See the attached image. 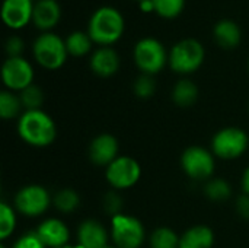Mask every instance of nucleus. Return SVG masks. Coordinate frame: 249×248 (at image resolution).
Here are the masks:
<instances>
[{
  "label": "nucleus",
  "instance_id": "obj_36",
  "mask_svg": "<svg viewBox=\"0 0 249 248\" xmlns=\"http://www.w3.org/2000/svg\"><path fill=\"white\" fill-rule=\"evenodd\" d=\"M61 248H82L80 246H74V247H71V246H66V247H61Z\"/></svg>",
  "mask_w": 249,
  "mask_h": 248
},
{
  "label": "nucleus",
  "instance_id": "obj_24",
  "mask_svg": "<svg viewBox=\"0 0 249 248\" xmlns=\"http://www.w3.org/2000/svg\"><path fill=\"white\" fill-rule=\"evenodd\" d=\"M155 13L162 19H175L178 18L184 9L187 0H152Z\"/></svg>",
  "mask_w": 249,
  "mask_h": 248
},
{
  "label": "nucleus",
  "instance_id": "obj_6",
  "mask_svg": "<svg viewBox=\"0 0 249 248\" xmlns=\"http://www.w3.org/2000/svg\"><path fill=\"white\" fill-rule=\"evenodd\" d=\"M144 235V227L137 218L124 213L111 218V238L117 248H140Z\"/></svg>",
  "mask_w": 249,
  "mask_h": 248
},
{
  "label": "nucleus",
  "instance_id": "obj_16",
  "mask_svg": "<svg viewBox=\"0 0 249 248\" xmlns=\"http://www.w3.org/2000/svg\"><path fill=\"white\" fill-rule=\"evenodd\" d=\"M90 70L99 77H111L120 69V56L112 47H98L89 58Z\"/></svg>",
  "mask_w": 249,
  "mask_h": 248
},
{
  "label": "nucleus",
  "instance_id": "obj_17",
  "mask_svg": "<svg viewBox=\"0 0 249 248\" xmlns=\"http://www.w3.org/2000/svg\"><path fill=\"white\" fill-rule=\"evenodd\" d=\"M77 240L82 248H105L108 246V232L101 222L86 219L79 225Z\"/></svg>",
  "mask_w": 249,
  "mask_h": 248
},
{
  "label": "nucleus",
  "instance_id": "obj_20",
  "mask_svg": "<svg viewBox=\"0 0 249 248\" xmlns=\"http://www.w3.org/2000/svg\"><path fill=\"white\" fill-rule=\"evenodd\" d=\"M64 42H66L67 53L71 57H85L88 54H92V47L95 44L90 35L88 34V31H80V29L70 32L64 38Z\"/></svg>",
  "mask_w": 249,
  "mask_h": 248
},
{
  "label": "nucleus",
  "instance_id": "obj_4",
  "mask_svg": "<svg viewBox=\"0 0 249 248\" xmlns=\"http://www.w3.org/2000/svg\"><path fill=\"white\" fill-rule=\"evenodd\" d=\"M32 56L41 67L47 70H57L66 63L69 53L64 38L50 31L39 32V35L34 39Z\"/></svg>",
  "mask_w": 249,
  "mask_h": 248
},
{
  "label": "nucleus",
  "instance_id": "obj_29",
  "mask_svg": "<svg viewBox=\"0 0 249 248\" xmlns=\"http://www.w3.org/2000/svg\"><path fill=\"white\" fill-rule=\"evenodd\" d=\"M133 91L136 94L137 98L140 99H147L150 96L155 95V91H156V82L153 79V76L150 75H139L133 83Z\"/></svg>",
  "mask_w": 249,
  "mask_h": 248
},
{
  "label": "nucleus",
  "instance_id": "obj_22",
  "mask_svg": "<svg viewBox=\"0 0 249 248\" xmlns=\"http://www.w3.org/2000/svg\"><path fill=\"white\" fill-rule=\"evenodd\" d=\"M22 102L19 95L12 91H1L0 92V115L3 120H10L19 115L22 110Z\"/></svg>",
  "mask_w": 249,
  "mask_h": 248
},
{
  "label": "nucleus",
  "instance_id": "obj_21",
  "mask_svg": "<svg viewBox=\"0 0 249 248\" xmlns=\"http://www.w3.org/2000/svg\"><path fill=\"white\" fill-rule=\"evenodd\" d=\"M198 99V86L191 79H179L172 88V101L182 108L194 105Z\"/></svg>",
  "mask_w": 249,
  "mask_h": 248
},
{
  "label": "nucleus",
  "instance_id": "obj_2",
  "mask_svg": "<svg viewBox=\"0 0 249 248\" xmlns=\"http://www.w3.org/2000/svg\"><path fill=\"white\" fill-rule=\"evenodd\" d=\"M18 133L25 143L35 148H45L55 140L57 127L47 113L42 110H31L19 117Z\"/></svg>",
  "mask_w": 249,
  "mask_h": 248
},
{
  "label": "nucleus",
  "instance_id": "obj_19",
  "mask_svg": "<svg viewBox=\"0 0 249 248\" xmlns=\"http://www.w3.org/2000/svg\"><path fill=\"white\" fill-rule=\"evenodd\" d=\"M214 243L213 231L206 225H196L181 235V248H212Z\"/></svg>",
  "mask_w": 249,
  "mask_h": 248
},
{
  "label": "nucleus",
  "instance_id": "obj_30",
  "mask_svg": "<svg viewBox=\"0 0 249 248\" xmlns=\"http://www.w3.org/2000/svg\"><path fill=\"white\" fill-rule=\"evenodd\" d=\"M104 210L111 215V218L121 215L123 210V200L120 197V194H117L115 191H109L104 196V202H102Z\"/></svg>",
  "mask_w": 249,
  "mask_h": 248
},
{
  "label": "nucleus",
  "instance_id": "obj_28",
  "mask_svg": "<svg viewBox=\"0 0 249 248\" xmlns=\"http://www.w3.org/2000/svg\"><path fill=\"white\" fill-rule=\"evenodd\" d=\"M16 227V215L12 206H9L6 202L0 203V238L4 241L7 240Z\"/></svg>",
  "mask_w": 249,
  "mask_h": 248
},
{
  "label": "nucleus",
  "instance_id": "obj_1",
  "mask_svg": "<svg viewBox=\"0 0 249 248\" xmlns=\"http://www.w3.org/2000/svg\"><path fill=\"white\" fill-rule=\"evenodd\" d=\"M125 20L123 13L109 4L96 7L88 20V34L98 47H112L124 34Z\"/></svg>",
  "mask_w": 249,
  "mask_h": 248
},
{
  "label": "nucleus",
  "instance_id": "obj_35",
  "mask_svg": "<svg viewBox=\"0 0 249 248\" xmlns=\"http://www.w3.org/2000/svg\"><path fill=\"white\" fill-rule=\"evenodd\" d=\"M140 6V10L144 12V13H149V12H155V7H153V1L152 0H146V1H142L139 3Z\"/></svg>",
  "mask_w": 249,
  "mask_h": 248
},
{
  "label": "nucleus",
  "instance_id": "obj_33",
  "mask_svg": "<svg viewBox=\"0 0 249 248\" xmlns=\"http://www.w3.org/2000/svg\"><path fill=\"white\" fill-rule=\"evenodd\" d=\"M236 210L239 213L241 218L249 221V196L248 194H242L241 197H238L236 200Z\"/></svg>",
  "mask_w": 249,
  "mask_h": 248
},
{
  "label": "nucleus",
  "instance_id": "obj_5",
  "mask_svg": "<svg viewBox=\"0 0 249 248\" xmlns=\"http://www.w3.org/2000/svg\"><path fill=\"white\" fill-rule=\"evenodd\" d=\"M168 54L165 45L155 37L140 38L133 48V60L137 69L144 75H156L168 64Z\"/></svg>",
  "mask_w": 249,
  "mask_h": 248
},
{
  "label": "nucleus",
  "instance_id": "obj_40",
  "mask_svg": "<svg viewBox=\"0 0 249 248\" xmlns=\"http://www.w3.org/2000/svg\"><path fill=\"white\" fill-rule=\"evenodd\" d=\"M248 70H249V60H248Z\"/></svg>",
  "mask_w": 249,
  "mask_h": 248
},
{
  "label": "nucleus",
  "instance_id": "obj_18",
  "mask_svg": "<svg viewBox=\"0 0 249 248\" xmlns=\"http://www.w3.org/2000/svg\"><path fill=\"white\" fill-rule=\"evenodd\" d=\"M213 38L219 47L233 50L242 41V29L232 19H219L213 26Z\"/></svg>",
  "mask_w": 249,
  "mask_h": 248
},
{
  "label": "nucleus",
  "instance_id": "obj_11",
  "mask_svg": "<svg viewBox=\"0 0 249 248\" xmlns=\"http://www.w3.org/2000/svg\"><path fill=\"white\" fill-rule=\"evenodd\" d=\"M107 181L111 187L123 190L137 184L142 175L140 164L130 156H118L107 167Z\"/></svg>",
  "mask_w": 249,
  "mask_h": 248
},
{
  "label": "nucleus",
  "instance_id": "obj_7",
  "mask_svg": "<svg viewBox=\"0 0 249 248\" xmlns=\"http://www.w3.org/2000/svg\"><path fill=\"white\" fill-rule=\"evenodd\" d=\"M248 148V134L239 127H225L212 140V151L222 159H236Z\"/></svg>",
  "mask_w": 249,
  "mask_h": 248
},
{
  "label": "nucleus",
  "instance_id": "obj_3",
  "mask_svg": "<svg viewBox=\"0 0 249 248\" xmlns=\"http://www.w3.org/2000/svg\"><path fill=\"white\" fill-rule=\"evenodd\" d=\"M206 58L204 45L196 38H182L177 41L168 54V66L178 75H191L197 72Z\"/></svg>",
  "mask_w": 249,
  "mask_h": 248
},
{
  "label": "nucleus",
  "instance_id": "obj_34",
  "mask_svg": "<svg viewBox=\"0 0 249 248\" xmlns=\"http://www.w3.org/2000/svg\"><path fill=\"white\" fill-rule=\"evenodd\" d=\"M242 190H244V194H248L249 196V167L245 170L244 175H242Z\"/></svg>",
  "mask_w": 249,
  "mask_h": 248
},
{
  "label": "nucleus",
  "instance_id": "obj_14",
  "mask_svg": "<svg viewBox=\"0 0 249 248\" xmlns=\"http://www.w3.org/2000/svg\"><path fill=\"white\" fill-rule=\"evenodd\" d=\"M61 20V6L57 0H35L32 25L41 32H50Z\"/></svg>",
  "mask_w": 249,
  "mask_h": 248
},
{
  "label": "nucleus",
  "instance_id": "obj_26",
  "mask_svg": "<svg viewBox=\"0 0 249 248\" xmlns=\"http://www.w3.org/2000/svg\"><path fill=\"white\" fill-rule=\"evenodd\" d=\"M53 203L61 213H71L79 208L80 197L73 189H63L54 196Z\"/></svg>",
  "mask_w": 249,
  "mask_h": 248
},
{
  "label": "nucleus",
  "instance_id": "obj_25",
  "mask_svg": "<svg viewBox=\"0 0 249 248\" xmlns=\"http://www.w3.org/2000/svg\"><path fill=\"white\" fill-rule=\"evenodd\" d=\"M181 237L177 235L175 231L171 228L162 227L153 231L150 237V247L152 248H179Z\"/></svg>",
  "mask_w": 249,
  "mask_h": 248
},
{
  "label": "nucleus",
  "instance_id": "obj_39",
  "mask_svg": "<svg viewBox=\"0 0 249 248\" xmlns=\"http://www.w3.org/2000/svg\"><path fill=\"white\" fill-rule=\"evenodd\" d=\"M0 248H6V246H4V244H1V246H0Z\"/></svg>",
  "mask_w": 249,
  "mask_h": 248
},
{
  "label": "nucleus",
  "instance_id": "obj_15",
  "mask_svg": "<svg viewBox=\"0 0 249 248\" xmlns=\"http://www.w3.org/2000/svg\"><path fill=\"white\" fill-rule=\"evenodd\" d=\"M36 235L41 240V243L45 246V248H61L66 247L69 243V228L66 224L57 218H50L45 219L38 228H36Z\"/></svg>",
  "mask_w": 249,
  "mask_h": 248
},
{
  "label": "nucleus",
  "instance_id": "obj_38",
  "mask_svg": "<svg viewBox=\"0 0 249 248\" xmlns=\"http://www.w3.org/2000/svg\"><path fill=\"white\" fill-rule=\"evenodd\" d=\"M134 1H137V3H142V1H146V0H134Z\"/></svg>",
  "mask_w": 249,
  "mask_h": 248
},
{
  "label": "nucleus",
  "instance_id": "obj_8",
  "mask_svg": "<svg viewBox=\"0 0 249 248\" xmlns=\"http://www.w3.org/2000/svg\"><path fill=\"white\" fill-rule=\"evenodd\" d=\"M181 167L191 180L206 181L214 172V158L207 149L201 146H191L184 151L181 156Z\"/></svg>",
  "mask_w": 249,
  "mask_h": 248
},
{
  "label": "nucleus",
  "instance_id": "obj_9",
  "mask_svg": "<svg viewBox=\"0 0 249 248\" xmlns=\"http://www.w3.org/2000/svg\"><path fill=\"white\" fill-rule=\"evenodd\" d=\"M1 80L7 91L22 92L34 83V67L23 57H7L1 66Z\"/></svg>",
  "mask_w": 249,
  "mask_h": 248
},
{
  "label": "nucleus",
  "instance_id": "obj_12",
  "mask_svg": "<svg viewBox=\"0 0 249 248\" xmlns=\"http://www.w3.org/2000/svg\"><path fill=\"white\" fill-rule=\"evenodd\" d=\"M35 0H3L1 20L10 29H22L32 23Z\"/></svg>",
  "mask_w": 249,
  "mask_h": 248
},
{
  "label": "nucleus",
  "instance_id": "obj_32",
  "mask_svg": "<svg viewBox=\"0 0 249 248\" xmlns=\"http://www.w3.org/2000/svg\"><path fill=\"white\" fill-rule=\"evenodd\" d=\"M12 248H45V246L41 243V240L38 238L36 232H28L25 235H22Z\"/></svg>",
  "mask_w": 249,
  "mask_h": 248
},
{
  "label": "nucleus",
  "instance_id": "obj_23",
  "mask_svg": "<svg viewBox=\"0 0 249 248\" xmlns=\"http://www.w3.org/2000/svg\"><path fill=\"white\" fill-rule=\"evenodd\" d=\"M204 194L212 202H226L232 196V187L223 178H213L207 181L204 187Z\"/></svg>",
  "mask_w": 249,
  "mask_h": 248
},
{
  "label": "nucleus",
  "instance_id": "obj_37",
  "mask_svg": "<svg viewBox=\"0 0 249 248\" xmlns=\"http://www.w3.org/2000/svg\"><path fill=\"white\" fill-rule=\"evenodd\" d=\"M105 248H117V247H115V246H107Z\"/></svg>",
  "mask_w": 249,
  "mask_h": 248
},
{
  "label": "nucleus",
  "instance_id": "obj_10",
  "mask_svg": "<svg viewBox=\"0 0 249 248\" xmlns=\"http://www.w3.org/2000/svg\"><path fill=\"white\" fill-rule=\"evenodd\" d=\"M50 203V193L45 187L38 184L25 186L15 196V209L29 218L42 215L48 209Z\"/></svg>",
  "mask_w": 249,
  "mask_h": 248
},
{
  "label": "nucleus",
  "instance_id": "obj_13",
  "mask_svg": "<svg viewBox=\"0 0 249 248\" xmlns=\"http://www.w3.org/2000/svg\"><path fill=\"white\" fill-rule=\"evenodd\" d=\"M118 158V140L108 133L96 136L89 145V159L98 167H108Z\"/></svg>",
  "mask_w": 249,
  "mask_h": 248
},
{
  "label": "nucleus",
  "instance_id": "obj_27",
  "mask_svg": "<svg viewBox=\"0 0 249 248\" xmlns=\"http://www.w3.org/2000/svg\"><path fill=\"white\" fill-rule=\"evenodd\" d=\"M19 98L25 111L41 110V105L44 104V92L38 85H34V83L25 88L22 92H19Z\"/></svg>",
  "mask_w": 249,
  "mask_h": 248
},
{
  "label": "nucleus",
  "instance_id": "obj_31",
  "mask_svg": "<svg viewBox=\"0 0 249 248\" xmlns=\"http://www.w3.org/2000/svg\"><path fill=\"white\" fill-rule=\"evenodd\" d=\"M25 50V41L19 35H10L7 37L4 42V51L7 57H23L22 53Z\"/></svg>",
  "mask_w": 249,
  "mask_h": 248
},
{
  "label": "nucleus",
  "instance_id": "obj_41",
  "mask_svg": "<svg viewBox=\"0 0 249 248\" xmlns=\"http://www.w3.org/2000/svg\"><path fill=\"white\" fill-rule=\"evenodd\" d=\"M179 248H181V247H179Z\"/></svg>",
  "mask_w": 249,
  "mask_h": 248
}]
</instances>
